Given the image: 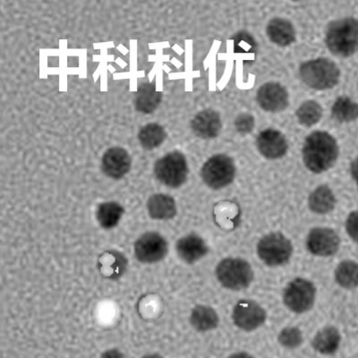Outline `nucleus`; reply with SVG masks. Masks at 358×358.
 <instances>
[{"label": "nucleus", "mask_w": 358, "mask_h": 358, "mask_svg": "<svg viewBox=\"0 0 358 358\" xmlns=\"http://www.w3.org/2000/svg\"><path fill=\"white\" fill-rule=\"evenodd\" d=\"M101 169L108 178H122L129 173L131 169L129 152L121 147H112L102 157Z\"/></svg>", "instance_id": "obj_15"}, {"label": "nucleus", "mask_w": 358, "mask_h": 358, "mask_svg": "<svg viewBox=\"0 0 358 358\" xmlns=\"http://www.w3.org/2000/svg\"><path fill=\"white\" fill-rule=\"evenodd\" d=\"M124 213V207L117 201H106L98 206L96 219L104 229H114L118 225Z\"/></svg>", "instance_id": "obj_24"}, {"label": "nucleus", "mask_w": 358, "mask_h": 358, "mask_svg": "<svg viewBox=\"0 0 358 358\" xmlns=\"http://www.w3.org/2000/svg\"><path fill=\"white\" fill-rule=\"evenodd\" d=\"M201 176L207 187L214 190L222 189L234 181L236 165L229 156L214 155L204 163Z\"/></svg>", "instance_id": "obj_8"}, {"label": "nucleus", "mask_w": 358, "mask_h": 358, "mask_svg": "<svg viewBox=\"0 0 358 358\" xmlns=\"http://www.w3.org/2000/svg\"><path fill=\"white\" fill-rule=\"evenodd\" d=\"M350 172L351 176H352V178L355 182H356V184L358 187V157L357 158L354 159L352 163H351Z\"/></svg>", "instance_id": "obj_35"}, {"label": "nucleus", "mask_w": 358, "mask_h": 358, "mask_svg": "<svg viewBox=\"0 0 358 358\" xmlns=\"http://www.w3.org/2000/svg\"><path fill=\"white\" fill-rule=\"evenodd\" d=\"M331 115L338 122H352L358 118V104L347 96H341L332 105Z\"/></svg>", "instance_id": "obj_26"}, {"label": "nucleus", "mask_w": 358, "mask_h": 358, "mask_svg": "<svg viewBox=\"0 0 358 358\" xmlns=\"http://www.w3.org/2000/svg\"><path fill=\"white\" fill-rule=\"evenodd\" d=\"M129 267V261L123 252L108 250L102 252L98 258V268L105 279L117 280L123 276Z\"/></svg>", "instance_id": "obj_16"}, {"label": "nucleus", "mask_w": 358, "mask_h": 358, "mask_svg": "<svg viewBox=\"0 0 358 358\" xmlns=\"http://www.w3.org/2000/svg\"><path fill=\"white\" fill-rule=\"evenodd\" d=\"M267 313L260 303L251 299L239 300L232 311V321L241 330L257 331L265 324Z\"/></svg>", "instance_id": "obj_10"}, {"label": "nucleus", "mask_w": 358, "mask_h": 358, "mask_svg": "<svg viewBox=\"0 0 358 358\" xmlns=\"http://www.w3.org/2000/svg\"><path fill=\"white\" fill-rule=\"evenodd\" d=\"M261 155L268 159H278L286 155L289 143L280 131L268 129L262 131L257 139Z\"/></svg>", "instance_id": "obj_13"}, {"label": "nucleus", "mask_w": 358, "mask_h": 358, "mask_svg": "<svg viewBox=\"0 0 358 358\" xmlns=\"http://www.w3.org/2000/svg\"><path fill=\"white\" fill-rule=\"evenodd\" d=\"M302 81L308 87L324 91L334 88L340 81V69L328 59H317L303 63L299 69Z\"/></svg>", "instance_id": "obj_4"}, {"label": "nucleus", "mask_w": 358, "mask_h": 358, "mask_svg": "<svg viewBox=\"0 0 358 358\" xmlns=\"http://www.w3.org/2000/svg\"><path fill=\"white\" fill-rule=\"evenodd\" d=\"M101 358H127L121 352L120 350H116V348H112V350H108L105 351L103 354L101 355Z\"/></svg>", "instance_id": "obj_34"}, {"label": "nucleus", "mask_w": 358, "mask_h": 358, "mask_svg": "<svg viewBox=\"0 0 358 358\" xmlns=\"http://www.w3.org/2000/svg\"><path fill=\"white\" fill-rule=\"evenodd\" d=\"M278 341L283 348L287 350H295L301 346L303 342L302 331L299 328L290 327L284 328L278 335Z\"/></svg>", "instance_id": "obj_29"}, {"label": "nucleus", "mask_w": 358, "mask_h": 358, "mask_svg": "<svg viewBox=\"0 0 358 358\" xmlns=\"http://www.w3.org/2000/svg\"><path fill=\"white\" fill-rule=\"evenodd\" d=\"M337 204L334 192L328 185H320L310 194L308 206L310 210L319 215H324L332 212Z\"/></svg>", "instance_id": "obj_21"}, {"label": "nucleus", "mask_w": 358, "mask_h": 358, "mask_svg": "<svg viewBox=\"0 0 358 358\" xmlns=\"http://www.w3.org/2000/svg\"><path fill=\"white\" fill-rule=\"evenodd\" d=\"M268 39L280 47H287L296 41V31L289 20L274 18L267 25Z\"/></svg>", "instance_id": "obj_20"}, {"label": "nucleus", "mask_w": 358, "mask_h": 358, "mask_svg": "<svg viewBox=\"0 0 358 358\" xmlns=\"http://www.w3.org/2000/svg\"><path fill=\"white\" fill-rule=\"evenodd\" d=\"M235 126L238 133L242 134L251 133L255 127V118L250 114L239 115L235 121Z\"/></svg>", "instance_id": "obj_32"}, {"label": "nucleus", "mask_w": 358, "mask_h": 358, "mask_svg": "<svg viewBox=\"0 0 358 358\" xmlns=\"http://www.w3.org/2000/svg\"><path fill=\"white\" fill-rule=\"evenodd\" d=\"M325 43L335 56L348 57L358 51V20L353 17L340 19L329 24Z\"/></svg>", "instance_id": "obj_2"}, {"label": "nucleus", "mask_w": 358, "mask_h": 358, "mask_svg": "<svg viewBox=\"0 0 358 358\" xmlns=\"http://www.w3.org/2000/svg\"><path fill=\"white\" fill-rule=\"evenodd\" d=\"M345 227L348 236L358 244V210H355L348 216Z\"/></svg>", "instance_id": "obj_33"}, {"label": "nucleus", "mask_w": 358, "mask_h": 358, "mask_svg": "<svg viewBox=\"0 0 358 358\" xmlns=\"http://www.w3.org/2000/svg\"><path fill=\"white\" fill-rule=\"evenodd\" d=\"M161 310L159 297L155 295H146L141 299L138 303V311L143 318L152 319L159 315Z\"/></svg>", "instance_id": "obj_30"}, {"label": "nucleus", "mask_w": 358, "mask_h": 358, "mask_svg": "<svg viewBox=\"0 0 358 358\" xmlns=\"http://www.w3.org/2000/svg\"><path fill=\"white\" fill-rule=\"evenodd\" d=\"M141 145L145 150L157 148L167 138V133L161 124L152 123L146 124L138 134Z\"/></svg>", "instance_id": "obj_27"}, {"label": "nucleus", "mask_w": 358, "mask_h": 358, "mask_svg": "<svg viewBox=\"0 0 358 358\" xmlns=\"http://www.w3.org/2000/svg\"><path fill=\"white\" fill-rule=\"evenodd\" d=\"M155 174L163 185L171 188L180 187L187 179V159L180 152H169L156 162Z\"/></svg>", "instance_id": "obj_7"}, {"label": "nucleus", "mask_w": 358, "mask_h": 358, "mask_svg": "<svg viewBox=\"0 0 358 358\" xmlns=\"http://www.w3.org/2000/svg\"><path fill=\"white\" fill-rule=\"evenodd\" d=\"M228 358H255L252 356V355L248 352H238L232 354L231 356H229Z\"/></svg>", "instance_id": "obj_36"}, {"label": "nucleus", "mask_w": 358, "mask_h": 358, "mask_svg": "<svg viewBox=\"0 0 358 358\" xmlns=\"http://www.w3.org/2000/svg\"><path fill=\"white\" fill-rule=\"evenodd\" d=\"M257 99L259 106L273 113L285 110L289 106V92L278 83H267L262 85L258 90Z\"/></svg>", "instance_id": "obj_12"}, {"label": "nucleus", "mask_w": 358, "mask_h": 358, "mask_svg": "<svg viewBox=\"0 0 358 358\" xmlns=\"http://www.w3.org/2000/svg\"><path fill=\"white\" fill-rule=\"evenodd\" d=\"M334 278L338 285L344 289L358 287V264L352 260H344L337 265Z\"/></svg>", "instance_id": "obj_25"}, {"label": "nucleus", "mask_w": 358, "mask_h": 358, "mask_svg": "<svg viewBox=\"0 0 358 358\" xmlns=\"http://www.w3.org/2000/svg\"><path fill=\"white\" fill-rule=\"evenodd\" d=\"M258 257L268 267H280L290 261L294 252L292 242L282 233L271 232L257 243Z\"/></svg>", "instance_id": "obj_5"}, {"label": "nucleus", "mask_w": 358, "mask_h": 358, "mask_svg": "<svg viewBox=\"0 0 358 358\" xmlns=\"http://www.w3.org/2000/svg\"><path fill=\"white\" fill-rule=\"evenodd\" d=\"M162 94L156 90L155 83H145L141 85L136 94V110L150 114L156 110L162 102Z\"/></svg>", "instance_id": "obj_23"}, {"label": "nucleus", "mask_w": 358, "mask_h": 358, "mask_svg": "<svg viewBox=\"0 0 358 358\" xmlns=\"http://www.w3.org/2000/svg\"><path fill=\"white\" fill-rule=\"evenodd\" d=\"M217 280L225 289L233 291L246 289L254 281L251 264L243 258L222 259L215 270Z\"/></svg>", "instance_id": "obj_3"}, {"label": "nucleus", "mask_w": 358, "mask_h": 358, "mask_svg": "<svg viewBox=\"0 0 358 358\" xmlns=\"http://www.w3.org/2000/svg\"><path fill=\"white\" fill-rule=\"evenodd\" d=\"M296 116L302 126L313 127L321 120L322 108L315 101H306L300 105L299 110H296Z\"/></svg>", "instance_id": "obj_28"}, {"label": "nucleus", "mask_w": 358, "mask_h": 358, "mask_svg": "<svg viewBox=\"0 0 358 358\" xmlns=\"http://www.w3.org/2000/svg\"><path fill=\"white\" fill-rule=\"evenodd\" d=\"M190 324L194 330L199 332L215 330L220 324L218 313L210 306H196L192 310Z\"/></svg>", "instance_id": "obj_22"}, {"label": "nucleus", "mask_w": 358, "mask_h": 358, "mask_svg": "<svg viewBox=\"0 0 358 358\" xmlns=\"http://www.w3.org/2000/svg\"><path fill=\"white\" fill-rule=\"evenodd\" d=\"M234 49L236 52L241 54L254 53L257 50V44L254 38L248 33H239L234 38Z\"/></svg>", "instance_id": "obj_31"}, {"label": "nucleus", "mask_w": 358, "mask_h": 358, "mask_svg": "<svg viewBox=\"0 0 358 358\" xmlns=\"http://www.w3.org/2000/svg\"><path fill=\"white\" fill-rule=\"evenodd\" d=\"M306 245L315 257H331L340 250L341 238L334 229L317 227L310 230Z\"/></svg>", "instance_id": "obj_11"}, {"label": "nucleus", "mask_w": 358, "mask_h": 358, "mask_svg": "<svg viewBox=\"0 0 358 358\" xmlns=\"http://www.w3.org/2000/svg\"><path fill=\"white\" fill-rule=\"evenodd\" d=\"M192 130L201 139H213L219 136L222 124L218 112L206 110L199 112L191 122Z\"/></svg>", "instance_id": "obj_17"}, {"label": "nucleus", "mask_w": 358, "mask_h": 358, "mask_svg": "<svg viewBox=\"0 0 358 358\" xmlns=\"http://www.w3.org/2000/svg\"><path fill=\"white\" fill-rule=\"evenodd\" d=\"M176 251L184 263L194 264L206 257L210 249L201 236L190 233L178 239L176 244Z\"/></svg>", "instance_id": "obj_14"}, {"label": "nucleus", "mask_w": 358, "mask_h": 358, "mask_svg": "<svg viewBox=\"0 0 358 358\" xmlns=\"http://www.w3.org/2000/svg\"><path fill=\"white\" fill-rule=\"evenodd\" d=\"M303 161L308 171L321 174L334 167L338 157L337 141L324 131L310 134L303 147Z\"/></svg>", "instance_id": "obj_1"}, {"label": "nucleus", "mask_w": 358, "mask_h": 358, "mask_svg": "<svg viewBox=\"0 0 358 358\" xmlns=\"http://www.w3.org/2000/svg\"><path fill=\"white\" fill-rule=\"evenodd\" d=\"M142 358H163L161 355L159 354H149L145 355V356H143Z\"/></svg>", "instance_id": "obj_37"}, {"label": "nucleus", "mask_w": 358, "mask_h": 358, "mask_svg": "<svg viewBox=\"0 0 358 358\" xmlns=\"http://www.w3.org/2000/svg\"><path fill=\"white\" fill-rule=\"evenodd\" d=\"M150 217L157 220H168L177 215V204L174 198L165 194H155L147 201Z\"/></svg>", "instance_id": "obj_19"}, {"label": "nucleus", "mask_w": 358, "mask_h": 358, "mask_svg": "<svg viewBox=\"0 0 358 358\" xmlns=\"http://www.w3.org/2000/svg\"><path fill=\"white\" fill-rule=\"evenodd\" d=\"M341 334L334 326L321 329L313 338L312 347L316 352L324 356H332L341 347Z\"/></svg>", "instance_id": "obj_18"}, {"label": "nucleus", "mask_w": 358, "mask_h": 358, "mask_svg": "<svg viewBox=\"0 0 358 358\" xmlns=\"http://www.w3.org/2000/svg\"><path fill=\"white\" fill-rule=\"evenodd\" d=\"M134 257L142 264L159 263L167 257L169 243L158 232H147L134 243Z\"/></svg>", "instance_id": "obj_9"}, {"label": "nucleus", "mask_w": 358, "mask_h": 358, "mask_svg": "<svg viewBox=\"0 0 358 358\" xmlns=\"http://www.w3.org/2000/svg\"><path fill=\"white\" fill-rule=\"evenodd\" d=\"M317 289L311 280L296 278L291 280L283 293V303L290 312L302 315L315 306Z\"/></svg>", "instance_id": "obj_6"}]
</instances>
